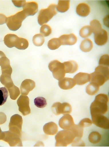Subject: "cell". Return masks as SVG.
Returning <instances> with one entry per match:
<instances>
[{
  "label": "cell",
  "mask_w": 109,
  "mask_h": 147,
  "mask_svg": "<svg viewBox=\"0 0 109 147\" xmlns=\"http://www.w3.org/2000/svg\"><path fill=\"white\" fill-rule=\"evenodd\" d=\"M7 18L5 15L0 13V25H3L6 23Z\"/></svg>",
  "instance_id": "43"
},
{
  "label": "cell",
  "mask_w": 109,
  "mask_h": 147,
  "mask_svg": "<svg viewBox=\"0 0 109 147\" xmlns=\"http://www.w3.org/2000/svg\"><path fill=\"white\" fill-rule=\"evenodd\" d=\"M109 57L108 55H103L101 57L99 65L109 67Z\"/></svg>",
  "instance_id": "38"
},
{
  "label": "cell",
  "mask_w": 109,
  "mask_h": 147,
  "mask_svg": "<svg viewBox=\"0 0 109 147\" xmlns=\"http://www.w3.org/2000/svg\"><path fill=\"white\" fill-rule=\"evenodd\" d=\"M11 73H2L0 77V81L2 84L6 87L8 90L11 98L16 100L20 94V91L18 88L13 84L11 76Z\"/></svg>",
  "instance_id": "3"
},
{
  "label": "cell",
  "mask_w": 109,
  "mask_h": 147,
  "mask_svg": "<svg viewBox=\"0 0 109 147\" xmlns=\"http://www.w3.org/2000/svg\"><path fill=\"white\" fill-rule=\"evenodd\" d=\"M72 146H84L85 144L84 142L81 140L80 138H78L74 140L72 143Z\"/></svg>",
  "instance_id": "40"
},
{
  "label": "cell",
  "mask_w": 109,
  "mask_h": 147,
  "mask_svg": "<svg viewBox=\"0 0 109 147\" xmlns=\"http://www.w3.org/2000/svg\"><path fill=\"white\" fill-rule=\"evenodd\" d=\"M9 93L5 87L0 88V106L3 105L7 100Z\"/></svg>",
  "instance_id": "29"
},
{
  "label": "cell",
  "mask_w": 109,
  "mask_h": 147,
  "mask_svg": "<svg viewBox=\"0 0 109 147\" xmlns=\"http://www.w3.org/2000/svg\"><path fill=\"white\" fill-rule=\"evenodd\" d=\"M35 87V83L33 80L26 79L22 82L20 87L21 93L24 95H28L29 92Z\"/></svg>",
  "instance_id": "15"
},
{
  "label": "cell",
  "mask_w": 109,
  "mask_h": 147,
  "mask_svg": "<svg viewBox=\"0 0 109 147\" xmlns=\"http://www.w3.org/2000/svg\"><path fill=\"white\" fill-rule=\"evenodd\" d=\"M45 39L43 36L40 34L35 35L33 38V44L36 46H41L44 44Z\"/></svg>",
  "instance_id": "32"
},
{
  "label": "cell",
  "mask_w": 109,
  "mask_h": 147,
  "mask_svg": "<svg viewBox=\"0 0 109 147\" xmlns=\"http://www.w3.org/2000/svg\"><path fill=\"white\" fill-rule=\"evenodd\" d=\"M27 17V15L22 11L7 18L6 23L9 30L17 31L20 28L23 21Z\"/></svg>",
  "instance_id": "5"
},
{
  "label": "cell",
  "mask_w": 109,
  "mask_h": 147,
  "mask_svg": "<svg viewBox=\"0 0 109 147\" xmlns=\"http://www.w3.org/2000/svg\"><path fill=\"white\" fill-rule=\"evenodd\" d=\"M41 34L45 37L48 36L52 32L51 27L48 25H44L41 27L40 29Z\"/></svg>",
  "instance_id": "35"
},
{
  "label": "cell",
  "mask_w": 109,
  "mask_h": 147,
  "mask_svg": "<svg viewBox=\"0 0 109 147\" xmlns=\"http://www.w3.org/2000/svg\"><path fill=\"white\" fill-rule=\"evenodd\" d=\"M76 138L70 130H64L59 131L55 136L56 147H66L72 144Z\"/></svg>",
  "instance_id": "4"
},
{
  "label": "cell",
  "mask_w": 109,
  "mask_h": 147,
  "mask_svg": "<svg viewBox=\"0 0 109 147\" xmlns=\"http://www.w3.org/2000/svg\"><path fill=\"white\" fill-rule=\"evenodd\" d=\"M19 110L23 115L26 116L30 114L31 109L29 106V99L27 96L21 95L17 101Z\"/></svg>",
  "instance_id": "10"
},
{
  "label": "cell",
  "mask_w": 109,
  "mask_h": 147,
  "mask_svg": "<svg viewBox=\"0 0 109 147\" xmlns=\"http://www.w3.org/2000/svg\"><path fill=\"white\" fill-rule=\"evenodd\" d=\"M38 5L36 2H28L23 6V11L28 17L35 14L38 11Z\"/></svg>",
  "instance_id": "14"
},
{
  "label": "cell",
  "mask_w": 109,
  "mask_h": 147,
  "mask_svg": "<svg viewBox=\"0 0 109 147\" xmlns=\"http://www.w3.org/2000/svg\"><path fill=\"white\" fill-rule=\"evenodd\" d=\"M43 130L44 133L46 135H54L57 133L58 127L55 123L50 122L44 125Z\"/></svg>",
  "instance_id": "20"
},
{
  "label": "cell",
  "mask_w": 109,
  "mask_h": 147,
  "mask_svg": "<svg viewBox=\"0 0 109 147\" xmlns=\"http://www.w3.org/2000/svg\"><path fill=\"white\" fill-rule=\"evenodd\" d=\"M19 38L17 35L14 34H9L6 36L4 38V42L6 46L9 48L13 47L17 48L18 45Z\"/></svg>",
  "instance_id": "16"
},
{
  "label": "cell",
  "mask_w": 109,
  "mask_h": 147,
  "mask_svg": "<svg viewBox=\"0 0 109 147\" xmlns=\"http://www.w3.org/2000/svg\"><path fill=\"white\" fill-rule=\"evenodd\" d=\"M74 134L76 138H81L83 134V128L79 124L75 125L72 128L69 129Z\"/></svg>",
  "instance_id": "26"
},
{
  "label": "cell",
  "mask_w": 109,
  "mask_h": 147,
  "mask_svg": "<svg viewBox=\"0 0 109 147\" xmlns=\"http://www.w3.org/2000/svg\"><path fill=\"white\" fill-rule=\"evenodd\" d=\"M62 114H70L72 111V107L67 102L62 103Z\"/></svg>",
  "instance_id": "37"
},
{
  "label": "cell",
  "mask_w": 109,
  "mask_h": 147,
  "mask_svg": "<svg viewBox=\"0 0 109 147\" xmlns=\"http://www.w3.org/2000/svg\"><path fill=\"white\" fill-rule=\"evenodd\" d=\"M0 66L1 70L11 67L10 62L4 53L0 51Z\"/></svg>",
  "instance_id": "24"
},
{
  "label": "cell",
  "mask_w": 109,
  "mask_h": 147,
  "mask_svg": "<svg viewBox=\"0 0 109 147\" xmlns=\"http://www.w3.org/2000/svg\"><path fill=\"white\" fill-rule=\"evenodd\" d=\"M92 123V121L90 119L86 118L82 119L80 121L79 125L84 128L91 126Z\"/></svg>",
  "instance_id": "39"
},
{
  "label": "cell",
  "mask_w": 109,
  "mask_h": 147,
  "mask_svg": "<svg viewBox=\"0 0 109 147\" xmlns=\"http://www.w3.org/2000/svg\"><path fill=\"white\" fill-rule=\"evenodd\" d=\"M48 67L56 79L59 81L65 77L66 73L63 63L58 60L52 61L49 64Z\"/></svg>",
  "instance_id": "7"
},
{
  "label": "cell",
  "mask_w": 109,
  "mask_h": 147,
  "mask_svg": "<svg viewBox=\"0 0 109 147\" xmlns=\"http://www.w3.org/2000/svg\"><path fill=\"white\" fill-rule=\"evenodd\" d=\"M13 4L17 7H23L26 3V1H12Z\"/></svg>",
  "instance_id": "41"
},
{
  "label": "cell",
  "mask_w": 109,
  "mask_h": 147,
  "mask_svg": "<svg viewBox=\"0 0 109 147\" xmlns=\"http://www.w3.org/2000/svg\"><path fill=\"white\" fill-rule=\"evenodd\" d=\"M91 115L92 122L96 126L105 129H109V119L104 115Z\"/></svg>",
  "instance_id": "11"
},
{
  "label": "cell",
  "mask_w": 109,
  "mask_h": 147,
  "mask_svg": "<svg viewBox=\"0 0 109 147\" xmlns=\"http://www.w3.org/2000/svg\"><path fill=\"white\" fill-rule=\"evenodd\" d=\"M66 73L73 74L78 69V65L74 61L71 60L63 63Z\"/></svg>",
  "instance_id": "21"
},
{
  "label": "cell",
  "mask_w": 109,
  "mask_h": 147,
  "mask_svg": "<svg viewBox=\"0 0 109 147\" xmlns=\"http://www.w3.org/2000/svg\"><path fill=\"white\" fill-rule=\"evenodd\" d=\"M58 38L62 45L72 46L75 44L77 41L76 36L73 33L69 34H64Z\"/></svg>",
  "instance_id": "17"
},
{
  "label": "cell",
  "mask_w": 109,
  "mask_h": 147,
  "mask_svg": "<svg viewBox=\"0 0 109 147\" xmlns=\"http://www.w3.org/2000/svg\"><path fill=\"white\" fill-rule=\"evenodd\" d=\"M23 120L22 116L15 114L11 117L9 125V130L21 137Z\"/></svg>",
  "instance_id": "8"
},
{
  "label": "cell",
  "mask_w": 109,
  "mask_h": 147,
  "mask_svg": "<svg viewBox=\"0 0 109 147\" xmlns=\"http://www.w3.org/2000/svg\"><path fill=\"white\" fill-rule=\"evenodd\" d=\"M92 32L90 26L87 25L81 28L80 31V35L82 38H86L90 36Z\"/></svg>",
  "instance_id": "31"
},
{
  "label": "cell",
  "mask_w": 109,
  "mask_h": 147,
  "mask_svg": "<svg viewBox=\"0 0 109 147\" xmlns=\"http://www.w3.org/2000/svg\"><path fill=\"white\" fill-rule=\"evenodd\" d=\"M75 125L72 117L69 114H65L60 119L59 126L64 130L71 129Z\"/></svg>",
  "instance_id": "12"
},
{
  "label": "cell",
  "mask_w": 109,
  "mask_h": 147,
  "mask_svg": "<svg viewBox=\"0 0 109 147\" xmlns=\"http://www.w3.org/2000/svg\"><path fill=\"white\" fill-rule=\"evenodd\" d=\"M76 85L75 80L71 78H64L58 82V85L62 89L68 90L72 89Z\"/></svg>",
  "instance_id": "18"
},
{
  "label": "cell",
  "mask_w": 109,
  "mask_h": 147,
  "mask_svg": "<svg viewBox=\"0 0 109 147\" xmlns=\"http://www.w3.org/2000/svg\"><path fill=\"white\" fill-rule=\"evenodd\" d=\"M57 5L54 4L50 5L47 8L41 10L38 17L39 24L42 25L49 21L57 13Z\"/></svg>",
  "instance_id": "6"
},
{
  "label": "cell",
  "mask_w": 109,
  "mask_h": 147,
  "mask_svg": "<svg viewBox=\"0 0 109 147\" xmlns=\"http://www.w3.org/2000/svg\"><path fill=\"white\" fill-rule=\"evenodd\" d=\"M7 116L5 113L0 112V125L4 123L7 121Z\"/></svg>",
  "instance_id": "42"
},
{
  "label": "cell",
  "mask_w": 109,
  "mask_h": 147,
  "mask_svg": "<svg viewBox=\"0 0 109 147\" xmlns=\"http://www.w3.org/2000/svg\"><path fill=\"white\" fill-rule=\"evenodd\" d=\"M108 96L105 94H100L96 96L90 106L91 115H104L108 111Z\"/></svg>",
  "instance_id": "1"
},
{
  "label": "cell",
  "mask_w": 109,
  "mask_h": 147,
  "mask_svg": "<svg viewBox=\"0 0 109 147\" xmlns=\"http://www.w3.org/2000/svg\"><path fill=\"white\" fill-rule=\"evenodd\" d=\"M100 86L95 83H90L87 86L86 88V93L90 95H94L96 94L100 89Z\"/></svg>",
  "instance_id": "28"
},
{
  "label": "cell",
  "mask_w": 109,
  "mask_h": 147,
  "mask_svg": "<svg viewBox=\"0 0 109 147\" xmlns=\"http://www.w3.org/2000/svg\"><path fill=\"white\" fill-rule=\"evenodd\" d=\"M104 24L107 27H109V15L105 18L104 20Z\"/></svg>",
  "instance_id": "44"
},
{
  "label": "cell",
  "mask_w": 109,
  "mask_h": 147,
  "mask_svg": "<svg viewBox=\"0 0 109 147\" xmlns=\"http://www.w3.org/2000/svg\"><path fill=\"white\" fill-rule=\"evenodd\" d=\"M61 44L58 38H54L49 41L48 46L49 48L51 50L57 49L61 46Z\"/></svg>",
  "instance_id": "30"
},
{
  "label": "cell",
  "mask_w": 109,
  "mask_h": 147,
  "mask_svg": "<svg viewBox=\"0 0 109 147\" xmlns=\"http://www.w3.org/2000/svg\"><path fill=\"white\" fill-rule=\"evenodd\" d=\"M93 47V43L90 39H85L81 43L80 48L83 52H88L92 50Z\"/></svg>",
  "instance_id": "23"
},
{
  "label": "cell",
  "mask_w": 109,
  "mask_h": 147,
  "mask_svg": "<svg viewBox=\"0 0 109 147\" xmlns=\"http://www.w3.org/2000/svg\"><path fill=\"white\" fill-rule=\"evenodd\" d=\"M90 82L99 86L104 85L109 78V67L99 65L95 68V71L90 74Z\"/></svg>",
  "instance_id": "2"
},
{
  "label": "cell",
  "mask_w": 109,
  "mask_h": 147,
  "mask_svg": "<svg viewBox=\"0 0 109 147\" xmlns=\"http://www.w3.org/2000/svg\"><path fill=\"white\" fill-rule=\"evenodd\" d=\"M91 11L90 7L85 3H81L77 6L76 12L80 16L86 17L90 13Z\"/></svg>",
  "instance_id": "22"
},
{
  "label": "cell",
  "mask_w": 109,
  "mask_h": 147,
  "mask_svg": "<svg viewBox=\"0 0 109 147\" xmlns=\"http://www.w3.org/2000/svg\"><path fill=\"white\" fill-rule=\"evenodd\" d=\"M94 34L95 42L98 46H103L108 42V34L106 30L102 29Z\"/></svg>",
  "instance_id": "13"
},
{
  "label": "cell",
  "mask_w": 109,
  "mask_h": 147,
  "mask_svg": "<svg viewBox=\"0 0 109 147\" xmlns=\"http://www.w3.org/2000/svg\"><path fill=\"white\" fill-rule=\"evenodd\" d=\"M90 27L92 32L94 33L102 29V25L100 21L96 20H94L91 22Z\"/></svg>",
  "instance_id": "34"
},
{
  "label": "cell",
  "mask_w": 109,
  "mask_h": 147,
  "mask_svg": "<svg viewBox=\"0 0 109 147\" xmlns=\"http://www.w3.org/2000/svg\"><path fill=\"white\" fill-rule=\"evenodd\" d=\"M88 138L89 142L91 143L96 144H98L100 142L102 139V136L99 132L94 131L89 134Z\"/></svg>",
  "instance_id": "27"
},
{
  "label": "cell",
  "mask_w": 109,
  "mask_h": 147,
  "mask_svg": "<svg viewBox=\"0 0 109 147\" xmlns=\"http://www.w3.org/2000/svg\"><path fill=\"white\" fill-rule=\"evenodd\" d=\"M51 109L52 111L56 115L62 114V103L59 102L54 103L52 105Z\"/></svg>",
  "instance_id": "36"
},
{
  "label": "cell",
  "mask_w": 109,
  "mask_h": 147,
  "mask_svg": "<svg viewBox=\"0 0 109 147\" xmlns=\"http://www.w3.org/2000/svg\"><path fill=\"white\" fill-rule=\"evenodd\" d=\"M70 7V1H59L56 9L60 12L65 13L68 11Z\"/></svg>",
  "instance_id": "25"
},
{
  "label": "cell",
  "mask_w": 109,
  "mask_h": 147,
  "mask_svg": "<svg viewBox=\"0 0 109 147\" xmlns=\"http://www.w3.org/2000/svg\"><path fill=\"white\" fill-rule=\"evenodd\" d=\"M21 137L10 131L3 132L2 140L8 143L11 147L22 146Z\"/></svg>",
  "instance_id": "9"
},
{
  "label": "cell",
  "mask_w": 109,
  "mask_h": 147,
  "mask_svg": "<svg viewBox=\"0 0 109 147\" xmlns=\"http://www.w3.org/2000/svg\"><path fill=\"white\" fill-rule=\"evenodd\" d=\"M90 74L80 72L74 77L73 79L78 85H83L90 82Z\"/></svg>",
  "instance_id": "19"
},
{
  "label": "cell",
  "mask_w": 109,
  "mask_h": 147,
  "mask_svg": "<svg viewBox=\"0 0 109 147\" xmlns=\"http://www.w3.org/2000/svg\"><path fill=\"white\" fill-rule=\"evenodd\" d=\"M34 103L36 106L39 108H43L47 105L46 100L43 97H38L34 99Z\"/></svg>",
  "instance_id": "33"
}]
</instances>
